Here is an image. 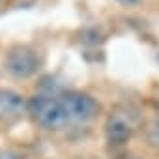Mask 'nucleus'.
<instances>
[{"instance_id":"obj_2","label":"nucleus","mask_w":159,"mask_h":159,"mask_svg":"<svg viewBox=\"0 0 159 159\" xmlns=\"http://www.w3.org/2000/svg\"><path fill=\"white\" fill-rule=\"evenodd\" d=\"M4 66L8 73L15 79H28L32 77L39 67V58L34 49L26 45H13L4 60Z\"/></svg>"},{"instance_id":"obj_3","label":"nucleus","mask_w":159,"mask_h":159,"mask_svg":"<svg viewBox=\"0 0 159 159\" xmlns=\"http://www.w3.org/2000/svg\"><path fill=\"white\" fill-rule=\"evenodd\" d=\"M69 122H88L98 116L99 112V103L83 92H66L60 98Z\"/></svg>"},{"instance_id":"obj_1","label":"nucleus","mask_w":159,"mask_h":159,"mask_svg":"<svg viewBox=\"0 0 159 159\" xmlns=\"http://www.w3.org/2000/svg\"><path fill=\"white\" fill-rule=\"evenodd\" d=\"M28 114L39 127L49 131L64 129L69 124L67 112L60 98H52V96H34L28 101Z\"/></svg>"},{"instance_id":"obj_8","label":"nucleus","mask_w":159,"mask_h":159,"mask_svg":"<svg viewBox=\"0 0 159 159\" xmlns=\"http://www.w3.org/2000/svg\"><path fill=\"white\" fill-rule=\"evenodd\" d=\"M118 2H122V4H125V6H131V4L137 2V0H118Z\"/></svg>"},{"instance_id":"obj_5","label":"nucleus","mask_w":159,"mask_h":159,"mask_svg":"<svg viewBox=\"0 0 159 159\" xmlns=\"http://www.w3.org/2000/svg\"><path fill=\"white\" fill-rule=\"evenodd\" d=\"M25 111H28V103L19 92L0 88V122L13 124L25 114Z\"/></svg>"},{"instance_id":"obj_7","label":"nucleus","mask_w":159,"mask_h":159,"mask_svg":"<svg viewBox=\"0 0 159 159\" xmlns=\"http://www.w3.org/2000/svg\"><path fill=\"white\" fill-rule=\"evenodd\" d=\"M0 159H21V155L15 152H0Z\"/></svg>"},{"instance_id":"obj_9","label":"nucleus","mask_w":159,"mask_h":159,"mask_svg":"<svg viewBox=\"0 0 159 159\" xmlns=\"http://www.w3.org/2000/svg\"><path fill=\"white\" fill-rule=\"evenodd\" d=\"M116 159H137V157H133V155H120V157H116Z\"/></svg>"},{"instance_id":"obj_4","label":"nucleus","mask_w":159,"mask_h":159,"mask_svg":"<svg viewBox=\"0 0 159 159\" xmlns=\"http://www.w3.org/2000/svg\"><path fill=\"white\" fill-rule=\"evenodd\" d=\"M135 131L133 112H112L105 124V135L111 146L125 144Z\"/></svg>"},{"instance_id":"obj_6","label":"nucleus","mask_w":159,"mask_h":159,"mask_svg":"<svg viewBox=\"0 0 159 159\" xmlns=\"http://www.w3.org/2000/svg\"><path fill=\"white\" fill-rule=\"evenodd\" d=\"M148 144L155 150H159V118L153 120L152 127L148 129Z\"/></svg>"}]
</instances>
